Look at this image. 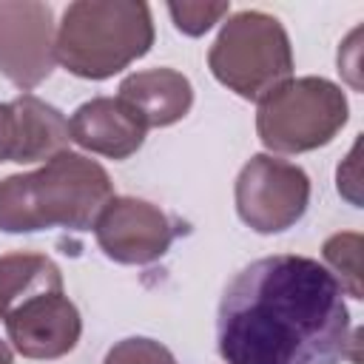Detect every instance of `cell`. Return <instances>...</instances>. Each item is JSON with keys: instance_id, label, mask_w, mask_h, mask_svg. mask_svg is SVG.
Listing matches in <instances>:
<instances>
[{"instance_id": "cell-1", "label": "cell", "mask_w": 364, "mask_h": 364, "mask_svg": "<svg viewBox=\"0 0 364 364\" xmlns=\"http://www.w3.org/2000/svg\"><path fill=\"white\" fill-rule=\"evenodd\" d=\"M216 344L228 364H338L350 347L344 290L310 256L256 259L222 293Z\"/></svg>"}, {"instance_id": "cell-2", "label": "cell", "mask_w": 364, "mask_h": 364, "mask_svg": "<svg viewBox=\"0 0 364 364\" xmlns=\"http://www.w3.org/2000/svg\"><path fill=\"white\" fill-rule=\"evenodd\" d=\"M111 199L114 185L105 168L82 154L63 151L43 168L0 182V230H91Z\"/></svg>"}, {"instance_id": "cell-3", "label": "cell", "mask_w": 364, "mask_h": 364, "mask_svg": "<svg viewBox=\"0 0 364 364\" xmlns=\"http://www.w3.org/2000/svg\"><path fill=\"white\" fill-rule=\"evenodd\" d=\"M0 318L14 350L40 361L68 355L82 333L60 267L43 253L0 256Z\"/></svg>"}, {"instance_id": "cell-4", "label": "cell", "mask_w": 364, "mask_h": 364, "mask_svg": "<svg viewBox=\"0 0 364 364\" xmlns=\"http://www.w3.org/2000/svg\"><path fill=\"white\" fill-rule=\"evenodd\" d=\"M154 46L151 9L136 0H77L63 11L54 54L82 80H108Z\"/></svg>"}, {"instance_id": "cell-5", "label": "cell", "mask_w": 364, "mask_h": 364, "mask_svg": "<svg viewBox=\"0 0 364 364\" xmlns=\"http://www.w3.org/2000/svg\"><path fill=\"white\" fill-rule=\"evenodd\" d=\"M210 74L242 100L262 102L293 74V48L284 26L264 11L233 14L208 51Z\"/></svg>"}, {"instance_id": "cell-6", "label": "cell", "mask_w": 364, "mask_h": 364, "mask_svg": "<svg viewBox=\"0 0 364 364\" xmlns=\"http://www.w3.org/2000/svg\"><path fill=\"white\" fill-rule=\"evenodd\" d=\"M344 91L324 77L287 80L259 102L256 131L273 154H304L327 145L347 122Z\"/></svg>"}, {"instance_id": "cell-7", "label": "cell", "mask_w": 364, "mask_h": 364, "mask_svg": "<svg viewBox=\"0 0 364 364\" xmlns=\"http://www.w3.org/2000/svg\"><path fill=\"white\" fill-rule=\"evenodd\" d=\"M310 205L307 173L279 156L253 154L236 176L239 219L256 233H282L293 228Z\"/></svg>"}, {"instance_id": "cell-8", "label": "cell", "mask_w": 364, "mask_h": 364, "mask_svg": "<svg viewBox=\"0 0 364 364\" xmlns=\"http://www.w3.org/2000/svg\"><path fill=\"white\" fill-rule=\"evenodd\" d=\"M54 17L48 3L0 0V74L17 88H37L54 68Z\"/></svg>"}, {"instance_id": "cell-9", "label": "cell", "mask_w": 364, "mask_h": 364, "mask_svg": "<svg viewBox=\"0 0 364 364\" xmlns=\"http://www.w3.org/2000/svg\"><path fill=\"white\" fill-rule=\"evenodd\" d=\"M100 250L119 264H151L173 242L168 216L136 196H114L94 222Z\"/></svg>"}, {"instance_id": "cell-10", "label": "cell", "mask_w": 364, "mask_h": 364, "mask_svg": "<svg viewBox=\"0 0 364 364\" xmlns=\"http://www.w3.org/2000/svg\"><path fill=\"white\" fill-rule=\"evenodd\" d=\"M68 128L77 145L108 159H128L136 154L148 131L119 97H94L82 102Z\"/></svg>"}, {"instance_id": "cell-11", "label": "cell", "mask_w": 364, "mask_h": 364, "mask_svg": "<svg viewBox=\"0 0 364 364\" xmlns=\"http://www.w3.org/2000/svg\"><path fill=\"white\" fill-rule=\"evenodd\" d=\"M145 128L179 122L193 105L191 80L173 68H148L125 77L117 94Z\"/></svg>"}, {"instance_id": "cell-12", "label": "cell", "mask_w": 364, "mask_h": 364, "mask_svg": "<svg viewBox=\"0 0 364 364\" xmlns=\"http://www.w3.org/2000/svg\"><path fill=\"white\" fill-rule=\"evenodd\" d=\"M321 256L330 264L333 276L338 279L341 290L350 293L353 299H364V287H361V233H353V230L333 233L324 242Z\"/></svg>"}, {"instance_id": "cell-13", "label": "cell", "mask_w": 364, "mask_h": 364, "mask_svg": "<svg viewBox=\"0 0 364 364\" xmlns=\"http://www.w3.org/2000/svg\"><path fill=\"white\" fill-rule=\"evenodd\" d=\"M228 11H230V3H208V0L205 3H168V14L173 26L188 37H199L210 31Z\"/></svg>"}, {"instance_id": "cell-14", "label": "cell", "mask_w": 364, "mask_h": 364, "mask_svg": "<svg viewBox=\"0 0 364 364\" xmlns=\"http://www.w3.org/2000/svg\"><path fill=\"white\" fill-rule=\"evenodd\" d=\"M102 364H176V358L165 344L145 338V336H131V338L117 341L105 353Z\"/></svg>"}, {"instance_id": "cell-15", "label": "cell", "mask_w": 364, "mask_h": 364, "mask_svg": "<svg viewBox=\"0 0 364 364\" xmlns=\"http://www.w3.org/2000/svg\"><path fill=\"white\" fill-rule=\"evenodd\" d=\"M20 154V122L14 102H0V162H17Z\"/></svg>"}, {"instance_id": "cell-16", "label": "cell", "mask_w": 364, "mask_h": 364, "mask_svg": "<svg viewBox=\"0 0 364 364\" xmlns=\"http://www.w3.org/2000/svg\"><path fill=\"white\" fill-rule=\"evenodd\" d=\"M358 148H361V142H355V145L350 148L347 159L338 165V173H336L338 193H341L344 199H350V205H355V208H361V193H358V188H361V176H358Z\"/></svg>"}, {"instance_id": "cell-17", "label": "cell", "mask_w": 364, "mask_h": 364, "mask_svg": "<svg viewBox=\"0 0 364 364\" xmlns=\"http://www.w3.org/2000/svg\"><path fill=\"white\" fill-rule=\"evenodd\" d=\"M358 34H361V28H355L350 37H347V43L338 48V71H344L347 77H350V85L353 88H361V82L355 80V71H358Z\"/></svg>"}, {"instance_id": "cell-18", "label": "cell", "mask_w": 364, "mask_h": 364, "mask_svg": "<svg viewBox=\"0 0 364 364\" xmlns=\"http://www.w3.org/2000/svg\"><path fill=\"white\" fill-rule=\"evenodd\" d=\"M0 364H14L11 350H9V344H6V341H0Z\"/></svg>"}]
</instances>
